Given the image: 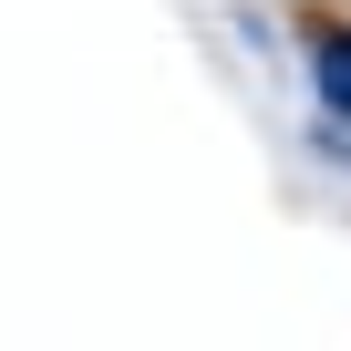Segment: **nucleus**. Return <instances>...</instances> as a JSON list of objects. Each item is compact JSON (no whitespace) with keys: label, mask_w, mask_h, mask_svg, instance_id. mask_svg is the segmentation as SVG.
<instances>
[{"label":"nucleus","mask_w":351,"mask_h":351,"mask_svg":"<svg viewBox=\"0 0 351 351\" xmlns=\"http://www.w3.org/2000/svg\"><path fill=\"white\" fill-rule=\"evenodd\" d=\"M310 83H320L330 114H351V32H320L310 42Z\"/></svg>","instance_id":"1"}]
</instances>
